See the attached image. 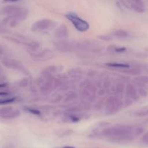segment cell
<instances>
[{"mask_svg":"<svg viewBox=\"0 0 148 148\" xmlns=\"http://www.w3.org/2000/svg\"><path fill=\"white\" fill-rule=\"evenodd\" d=\"M134 127L127 125L112 126L104 129L102 134L105 136L119 141H131L135 138L133 134Z\"/></svg>","mask_w":148,"mask_h":148,"instance_id":"cell-1","label":"cell"},{"mask_svg":"<svg viewBox=\"0 0 148 148\" xmlns=\"http://www.w3.org/2000/svg\"><path fill=\"white\" fill-rule=\"evenodd\" d=\"M97 90L96 84L90 79H85L80 84L81 97L90 102H93L96 99Z\"/></svg>","mask_w":148,"mask_h":148,"instance_id":"cell-2","label":"cell"},{"mask_svg":"<svg viewBox=\"0 0 148 148\" xmlns=\"http://www.w3.org/2000/svg\"><path fill=\"white\" fill-rule=\"evenodd\" d=\"M123 101L119 97L113 95L105 100V109L107 115H113L118 113L123 108Z\"/></svg>","mask_w":148,"mask_h":148,"instance_id":"cell-3","label":"cell"},{"mask_svg":"<svg viewBox=\"0 0 148 148\" xmlns=\"http://www.w3.org/2000/svg\"><path fill=\"white\" fill-rule=\"evenodd\" d=\"M3 12L4 13L10 15L12 18L16 19L17 21L18 20L22 21V20L25 19L28 16V11L26 10H24L19 7L12 6V5L5 7L3 9Z\"/></svg>","mask_w":148,"mask_h":148,"instance_id":"cell-4","label":"cell"},{"mask_svg":"<svg viewBox=\"0 0 148 148\" xmlns=\"http://www.w3.org/2000/svg\"><path fill=\"white\" fill-rule=\"evenodd\" d=\"M67 18L72 23L74 27L81 32H86L89 30V24L86 21L83 20L82 18H79L77 15L73 12L67 14L65 15Z\"/></svg>","mask_w":148,"mask_h":148,"instance_id":"cell-5","label":"cell"},{"mask_svg":"<svg viewBox=\"0 0 148 148\" xmlns=\"http://www.w3.org/2000/svg\"><path fill=\"white\" fill-rule=\"evenodd\" d=\"M55 23L49 19H42L34 23L31 26V30L34 32H41V31H46L53 27Z\"/></svg>","mask_w":148,"mask_h":148,"instance_id":"cell-6","label":"cell"},{"mask_svg":"<svg viewBox=\"0 0 148 148\" xmlns=\"http://www.w3.org/2000/svg\"><path fill=\"white\" fill-rule=\"evenodd\" d=\"M21 115L19 110H15L12 107L6 106L0 108V117L4 119H13Z\"/></svg>","mask_w":148,"mask_h":148,"instance_id":"cell-7","label":"cell"},{"mask_svg":"<svg viewBox=\"0 0 148 148\" xmlns=\"http://www.w3.org/2000/svg\"><path fill=\"white\" fill-rule=\"evenodd\" d=\"M54 46L60 52H71V51L75 50L74 47V42H68L65 39H60L59 41H57Z\"/></svg>","mask_w":148,"mask_h":148,"instance_id":"cell-8","label":"cell"},{"mask_svg":"<svg viewBox=\"0 0 148 148\" xmlns=\"http://www.w3.org/2000/svg\"><path fill=\"white\" fill-rule=\"evenodd\" d=\"M2 64L8 68L23 71V72H26V68H25V67L20 61L16 60L5 59L2 60Z\"/></svg>","mask_w":148,"mask_h":148,"instance_id":"cell-9","label":"cell"},{"mask_svg":"<svg viewBox=\"0 0 148 148\" xmlns=\"http://www.w3.org/2000/svg\"><path fill=\"white\" fill-rule=\"evenodd\" d=\"M54 78L50 77L44 81L43 83L40 85V92L45 95H47L51 93L54 89Z\"/></svg>","mask_w":148,"mask_h":148,"instance_id":"cell-10","label":"cell"},{"mask_svg":"<svg viewBox=\"0 0 148 148\" xmlns=\"http://www.w3.org/2000/svg\"><path fill=\"white\" fill-rule=\"evenodd\" d=\"M125 94H126V97L131 98L132 100L137 101L139 99V95L138 94L137 89L135 87L134 85L132 84H128L126 86H125Z\"/></svg>","mask_w":148,"mask_h":148,"instance_id":"cell-11","label":"cell"},{"mask_svg":"<svg viewBox=\"0 0 148 148\" xmlns=\"http://www.w3.org/2000/svg\"><path fill=\"white\" fill-rule=\"evenodd\" d=\"M110 88L113 93L119 97L120 96H122L125 92V86L121 82H116L114 84L111 86Z\"/></svg>","mask_w":148,"mask_h":148,"instance_id":"cell-12","label":"cell"},{"mask_svg":"<svg viewBox=\"0 0 148 148\" xmlns=\"http://www.w3.org/2000/svg\"><path fill=\"white\" fill-rule=\"evenodd\" d=\"M55 35L60 39H65L69 35L68 27L65 25H61L58 27L55 32Z\"/></svg>","mask_w":148,"mask_h":148,"instance_id":"cell-13","label":"cell"},{"mask_svg":"<svg viewBox=\"0 0 148 148\" xmlns=\"http://www.w3.org/2000/svg\"><path fill=\"white\" fill-rule=\"evenodd\" d=\"M68 75L72 78L73 79H82L83 77V71L80 68H73L68 71Z\"/></svg>","mask_w":148,"mask_h":148,"instance_id":"cell-14","label":"cell"},{"mask_svg":"<svg viewBox=\"0 0 148 148\" xmlns=\"http://www.w3.org/2000/svg\"><path fill=\"white\" fill-rule=\"evenodd\" d=\"M52 56H54V54L52 53V52H51L49 49H45V50L40 51L39 52H36L35 55H34V57L36 58L37 59H50L51 58H52Z\"/></svg>","mask_w":148,"mask_h":148,"instance_id":"cell-15","label":"cell"},{"mask_svg":"<svg viewBox=\"0 0 148 148\" xmlns=\"http://www.w3.org/2000/svg\"><path fill=\"white\" fill-rule=\"evenodd\" d=\"M106 65L110 68H116V69H125V68H130V65L127 63H124V62H108L106 63Z\"/></svg>","mask_w":148,"mask_h":148,"instance_id":"cell-16","label":"cell"},{"mask_svg":"<svg viewBox=\"0 0 148 148\" xmlns=\"http://www.w3.org/2000/svg\"><path fill=\"white\" fill-rule=\"evenodd\" d=\"M120 71L124 73L129 74V75H132V76H139L140 75L142 71L139 68H125V69L120 70Z\"/></svg>","mask_w":148,"mask_h":148,"instance_id":"cell-17","label":"cell"},{"mask_svg":"<svg viewBox=\"0 0 148 148\" xmlns=\"http://www.w3.org/2000/svg\"><path fill=\"white\" fill-rule=\"evenodd\" d=\"M135 82L138 86H145V84H148V76L139 75L135 78Z\"/></svg>","mask_w":148,"mask_h":148,"instance_id":"cell-18","label":"cell"},{"mask_svg":"<svg viewBox=\"0 0 148 148\" xmlns=\"http://www.w3.org/2000/svg\"><path fill=\"white\" fill-rule=\"evenodd\" d=\"M76 97H77V95H76V92H74V91L71 90V91H68V92L65 94L62 101H63L65 103H66V102H71V101L74 100Z\"/></svg>","mask_w":148,"mask_h":148,"instance_id":"cell-19","label":"cell"},{"mask_svg":"<svg viewBox=\"0 0 148 148\" xmlns=\"http://www.w3.org/2000/svg\"><path fill=\"white\" fill-rule=\"evenodd\" d=\"M113 35L116 38H119V39H126L129 36V33L127 32L126 31L123 29H119L116 30L114 33H113Z\"/></svg>","mask_w":148,"mask_h":148,"instance_id":"cell-20","label":"cell"},{"mask_svg":"<svg viewBox=\"0 0 148 148\" xmlns=\"http://www.w3.org/2000/svg\"><path fill=\"white\" fill-rule=\"evenodd\" d=\"M65 119L68 121V122L71 123H76L80 121V117L78 116V114H71V113H66L65 116Z\"/></svg>","mask_w":148,"mask_h":148,"instance_id":"cell-21","label":"cell"},{"mask_svg":"<svg viewBox=\"0 0 148 148\" xmlns=\"http://www.w3.org/2000/svg\"><path fill=\"white\" fill-rule=\"evenodd\" d=\"M80 107L82 108V110H89L92 108V102L86 100V99L82 98V100H81V103H80Z\"/></svg>","mask_w":148,"mask_h":148,"instance_id":"cell-22","label":"cell"},{"mask_svg":"<svg viewBox=\"0 0 148 148\" xmlns=\"http://www.w3.org/2000/svg\"><path fill=\"white\" fill-rule=\"evenodd\" d=\"M82 108L80 106H73L68 108L66 110L67 113H71V114H78L82 110Z\"/></svg>","mask_w":148,"mask_h":148,"instance_id":"cell-23","label":"cell"},{"mask_svg":"<svg viewBox=\"0 0 148 148\" xmlns=\"http://www.w3.org/2000/svg\"><path fill=\"white\" fill-rule=\"evenodd\" d=\"M144 132H145V128L142 127V126H136V127H134L133 134L134 135L135 137L143 134Z\"/></svg>","mask_w":148,"mask_h":148,"instance_id":"cell-24","label":"cell"},{"mask_svg":"<svg viewBox=\"0 0 148 148\" xmlns=\"http://www.w3.org/2000/svg\"><path fill=\"white\" fill-rule=\"evenodd\" d=\"M137 91L139 96L142 97H146L148 95V92L146 88L145 87V86H138Z\"/></svg>","mask_w":148,"mask_h":148,"instance_id":"cell-25","label":"cell"},{"mask_svg":"<svg viewBox=\"0 0 148 148\" xmlns=\"http://www.w3.org/2000/svg\"><path fill=\"white\" fill-rule=\"evenodd\" d=\"M58 71V68L56 66H54V65H50V66L47 67L46 68L43 70V72L49 74V75H52L53 73L57 72Z\"/></svg>","mask_w":148,"mask_h":148,"instance_id":"cell-26","label":"cell"},{"mask_svg":"<svg viewBox=\"0 0 148 148\" xmlns=\"http://www.w3.org/2000/svg\"><path fill=\"white\" fill-rule=\"evenodd\" d=\"M15 101L14 97H7L0 99V105H8V104H11Z\"/></svg>","mask_w":148,"mask_h":148,"instance_id":"cell-27","label":"cell"},{"mask_svg":"<svg viewBox=\"0 0 148 148\" xmlns=\"http://www.w3.org/2000/svg\"><path fill=\"white\" fill-rule=\"evenodd\" d=\"M25 110L27 111L28 113H31V114L34 115V116H40L41 112L39 110L36 109V108H25Z\"/></svg>","mask_w":148,"mask_h":148,"instance_id":"cell-28","label":"cell"},{"mask_svg":"<svg viewBox=\"0 0 148 148\" xmlns=\"http://www.w3.org/2000/svg\"><path fill=\"white\" fill-rule=\"evenodd\" d=\"M105 101H104L102 99H99V100L97 102V103L95 104V109L96 110H102V108L104 107V105H105Z\"/></svg>","mask_w":148,"mask_h":148,"instance_id":"cell-29","label":"cell"},{"mask_svg":"<svg viewBox=\"0 0 148 148\" xmlns=\"http://www.w3.org/2000/svg\"><path fill=\"white\" fill-rule=\"evenodd\" d=\"M135 116H139V117H145V116H148V108L145 110H141L137 111L135 113Z\"/></svg>","mask_w":148,"mask_h":148,"instance_id":"cell-30","label":"cell"},{"mask_svg":"<svg viewBox=\"0 0 148 148\" xmlns=\"http://www.w3.org/2000/svg\"><path fill=\"white\" fill-rule=\"evenodd\" d=\"M134 101L132 100L131 98H129L127 97H126L124 98V99H123V107H125V108H127V107L130 106V105H132V104H133Z\"/></svg>","mask_w":148,"mask_h":148,"instance_id":"cell-31","label":"cell"},{"mask_svg":"<svg viewBox=\"0 0 148 148\" xmlns=\"http://www.w3.org/2000/svg\"><path fill=\"white\" fill-rule=\"evenodd\" d=\"M63 99V96L61 95H58L57 96H55V97H53V99H52V102H60Z\"/></svg>","mask_w":148,"mask_h":148,"instance_id":"cell-32","label":"cell"},{"mask_svg":"<svg viewBox=\"0 0 148 148\" xmlns=\"http://www.w3.org/2000/svg\"><path fill=\"white\" fill-rule=\"evenodd\" d=\"M142 141L143 143L145 144V145H148V132L143 134L142 137Z\"/></svg>","mask_w":148,"mask_h":148,"instance_id":"cell-33","label":"cell"},{"mask_svg":"<svg viewBox=\"0 0 148 148\" xmlns=\"http://www.w3.org/2000/svg\"><path fill=\"white\" fill-rule=\"evenodd\" d=\"M20 86H26L28 84V79H23L21 80L18 83Z\"/></svg>","mask_w":148,"mask_h":148,"instance_id":"cell-34","label":"cell"},{"mask_svg":"<svg viewBox=\"0 0 148 148\" xmlns=\"http://www.w3.org/2000/svg\"><path fill=\"white\" fill-rule=\"evenodd\" d=\"M99 38L100 39H102V40H105V41H110V40H112V39H113V37L110 35L99 36Z\"/></svg>","mask_w":148,"mask_h":148,"instance_id":"cell-35","label":"cell"},{"mask_svg":"<svg viewBox=\"0 0 148 148\" xmlns=\"http://www.w3.org/2000/svg\"><path fill=\"white\" fill-rule=\"evenodd\" d=\"M133 8H134V9L136 11H137V12H143L144 11V10L142 9V8H141L140 6H139V5H133Z\"/></svg>","mask_w":148,"mask_h":148,"instance_id":"cell-36","label":"cell"},{"mask_svg":"<svg viewBox=\"0 0 148 148\" xmlns=\"http://www.w3.org/2000/svg\"><path fill=\"white\" fill-rule=\"evenodd\" d=\"M88 76H89V77H95V76H97V73L95 71H90L88 73Z\"/></svg>","mask_w":148,"mask_h":148,"instance_id":"cell-37","label":"cell"},{"mask_svg":"<svg viewBox=\"0 0 148 148\" xmlns=\"http://www.w3.org/2000/svg\"><path fill=\"white\" fill-rule=\"evenodd\" d=\"M9 95V92H0V96H8Z\"/></svg>","mask_w":148,"mask_h":148,"instance_id":"cell-38","label":"cell"},{"mask_svg":"<svg viewBox=\"0 0 148 148\" xmlns=\"http://www.w3.org/2000/svg\"><path fill=\"white\" fill-rule=\"evenodd\" d=\"M3 53H4V49L3 47L0 45V56H1L2 55H3Z\"/></svg>","mask_w":148,"mask_h":148,"instance_id":"cell-39","label":"cell"},{"mask_svg":"<svg viewBox=\"0 0 148 148\" xmlns=\"http://www.w3.org/2000/svg\"><path fill=\"white\" fill-rule=\"evenodd\" d=\"M7 86H8V84H0V88L7 87Z\"/></svg>","mask_w":148,"mask_h":148,"instance_id":"cell-40","label":"cell"},{"mask_svg":"<svg viewBox=\"0 0 148 148\" xmlns=\"http://www.w3.org/2000/svg\"><path fill=\"white\" fill-rule=\"evenodd\" d=\"M5 2H18V0H4Z\"/></svg>","mask_w":148,"mask_h":148,"instance_id":"cell-41","label":"cell"},{"mask_svg":"<svg viewBox=\"0 0 148 148\" xmlns=\"http://www.w3.org/2000/svg\"><path fill=\"white\" fill-rule=\"evenodd\" d=\"M63 148H75V147H71V146H65V147H64Z\"/></svg>","mask_w":148,"mask_h":148,"instance_id":"cell-42","label":"cell"}]
</instances>
